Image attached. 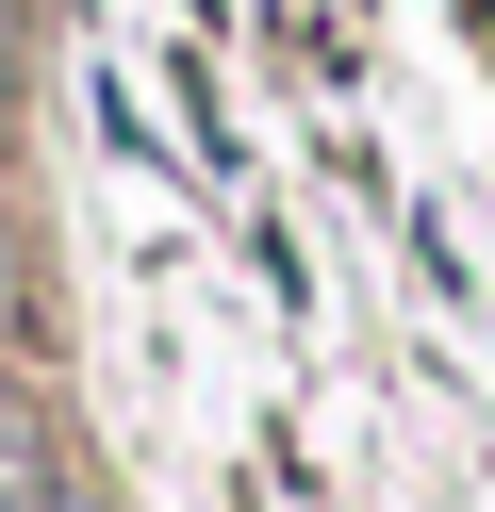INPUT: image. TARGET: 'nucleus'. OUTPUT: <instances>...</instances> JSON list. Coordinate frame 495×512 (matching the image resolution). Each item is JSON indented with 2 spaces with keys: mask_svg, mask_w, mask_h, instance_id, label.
<instances>
[{
  "mask_svg": "<svg viewBox=\"0 0 495 512\" xmlns=\"http://www.w3.org/2000/svg\"><path fill=\"white\" fill-rule=\"evenodd\" d=\"M0 331H17V248H0Z\"/></svg>",
  "mask_w": 495,
  "mask_h": 512,
  "instance_id": "nucleus-1",
  "label": "nucleus"
},
{
  "mask_svg": "<svg viewBox=\"0 0 495 512\" xmlns=\"http://www.w3.org/2000/svg\"><path fill=\"white\" fill-rule=\"evenodd\" d=\"M0 67H17V0H0Z\"/></svg>",
  "mask_w": 495,
  "mask_h": 512,
  "instance_id": "nucleus-2",
  "label": "nucleus"
}]
</instances>
